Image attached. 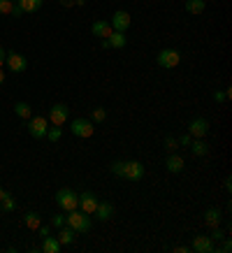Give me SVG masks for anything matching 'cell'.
<instances>
[{"mask_svg":"<svg viewBox=\"0 0 232 253\" xmlns=\"http://www.w3.org/2000/svg\"><path fill=\"white\" fill-rule=\"evenodd\" d=\"M191 151H193L195 156H207L209 154V144L204 142V139H193V142H191Z\"/></svg>","mask_w":232,"mask_h":253,"instance_id":"obj_22","label":"cell"},{"mask_svg":"<svg viewBox=\"0 0 232 253\" xmlns=\"http://www.w3.org/2000/svg\"><path fill=\"white\" fill-rule=\"evenodd\" d=\"M2 82H5V75H2V70H0V86H2Z\"/></svg>","mask_w":232,"mask_h":253,"instance_id":"obj_41","label":"cell"},{"mask_svg":"<svg viewBox=\"0 0 232 253\" xmlns=\"http://www.w3.org/2000/svg\"><path fill=\"white\" fill-rule=\"evenodd\" d=\"M209 237H211V242H223L225 232L221 230V225H216V228H211V235H209Z\"/></svg>","mask_w":232,"mask_h":253,"instance_id":"obj_29","label":"cell"},{"mask_svg":"<svg viewBox=\"0 0 232 253\" xmlns=\"http://www.w3.org/2000/svg\"><path fill=\"white\" fill-rule=\"evenodd\" d=\"M23 221H26V228H31V230H38L39 225H42V221H39V214H38V211H28Z\"/></svg>","mask_w":232,"mask_h":253,"instance_id":"obj_24","label":"cell"},{"mask_svg":"<svg viewBox=\"0 0 232 253\" xmlns=\"http://www.w3.org/2000/svg\"><path fill=\"white\" fill-rule=\"evenodd\" d=\"M225 191H232V179H230V176L225 179Z\"/></svg>","mask_w":232,"mask_h":253,"instance_id":"obj_39","label":"cell"},{"mask_svg":"<svg viewBox=\"0 0 232 253\" xmlns=\"http://www.w3.org/2000/svg\"><path fill=\"white\" fill-rule=\"evenodd\" d=\"M75 235H77V232L72 230V228L63 225L61 232H58V242H61V246H70V244H72V242H75Z\"/></svg>","mask_w":232,"mask_h":253,"instance_id":"obj_20","label":"cell"},{"mask_svg":"<svg viewBox=\"0 0 232 253\" xmlns=\"http://www.w3.org/2000/svg\"><path fill=\"white\" fill-rule=\"evenodd\" d=\"M56 205L61 207V211H72V209H79V193L72 191V188H61L56 193Z\"/></svg>","mask_w":232,"mask_h":253,"instance_id":"obj_3","label":"cell"},{"mask_svg":"<svg viewBox=\"0 0 232 253\" xmlns=\"http://www.w3.org/2000/svg\"><path fill=\"white\" fill-rule=\"evenodd\" d=\"M155 63H158L160 68H165V70L177 68L179 63H181V54H179L177 49H162L160 54L155 56Z\"/></svg>","mask_w":232,"mask_h":253,"instance_id":"obj_4","label":"cell"},{"mask_svg":"<svg viewBox=\"0 0 232 253\" xmlns=\"http://www.w3.org/2000/svg\"><path fill=\"white\" fill-rule=\"evenodd\" d=\"M14 112H16V116H21V119H31V116H33V109H31V105H28V102H16Z\"/></svg>","mask_w":232,"mask_h":253,"instance_id":"obj_25","label":"cell"},{"mask_svg":"<svg viewBox=\"0 0 232 253\" xmlns=\"http://www.w3.org/2000/svg\"><path fill=\"white\" fill-rule=\"evenodd\" d=\"M65 225L72 228L75 232H88L91 230V214H84L81 209H72L65 214Z\"/></svg>","mask_w":232,"mask_h":253,"instance_id":"obj_2","label":"cell"},{"mask_svg":"<svg viewBox=\"0 0 232 253\" xmlns=\"http://www.w3.org/2000/svg\"><path fill=\"white\" fill-rule=\"evenodd\" d=\"M5 65H7L12 72H23V70L28 68V61H26V56H21L19 51H9L7 58H5Z\"/></svg>","mask_w":232,"mask_h":253,"instance_id":"obj_11","label":"cell"},{"mask_svg":"<svg viewBox=\"0 0 232 253\" xmlns=\"http://www.w3.org/2000/svg\"><path fill=\"white\" fill-rule=\"evenodd\" d=\"M204 7H207L204 0H186V12L188 14H202Z\"/></svg>","mask_w":232,"mask_h":253,"instance_id":"obj_21","label":"cell"},{"mask_svg":"<svg viewBox=\"0 0 232 253\" xmlns=\"http://www.w3.org/2000/svg\"><path fill=\"white\" fill-rule=\"evenodd\" d=\"M112 174L121 176V179H128V181H142L144 179V165L139 161H116L112 163Z\"/></svg>","mask_w":232,"mask_h":253,"instance_id":"obj_1","label":"cell"},{"mask_svg":"<svg viewBox=\"0 0 232 253\" xmlns=\"http://www.w3.org/2000/svg\"><path fill=\"white\" fill-rule=\"evenodd\" d=\"M207 132H209V121L207 119L197 116V119H193V121L188 123V135H191L193 139H204Z\"/></svg>","mask_w":232,"mask_h":253,"instance_id":"obj_7","label":"cell"},{"mask_svg":"<svg viewBox=\"0 0 232 253\" xmlns=\"http://www.w3.org/2000/svg\"><path fill=\"white\" fill-rule=\"evenodd\" d=\"M16 5L21 7L23 14H33V12H38V9L44 5V0H19Z\"/></svg>","mask_w":232,"mask_h":253,"instance_id":"obj_18","label":"cell"},{"mask_svg":"<svg viewBox=\"0 0 232 253\" xmlns=\"http://www.w3.org/2000/svg\"><path fill=\"white\" fill-rule=\"evenodd\" d=\"M228 98H230V88H228V91H216L214 93V102H225Z\"/></svg>","mask_w":232,"mask_h":253,"instance_id":"obj_32","label":"cell"},{"mask_svg":"<svg viewBox=\"0 0 232 253\" xmlns=\"http://www.w3.org/2000/svg\"><path fill=\"white\" fill-rule=\"evenodd\" d=\"M109 26H112V31L125 33L128 28H130V14H128V12H123V9H118V12H114V14H112Z\"/></svg>","mask_w":232,"mask_h":253,"instance_id":"obj_8","label":"cell"},{"mask_svg":"<svg viewBox=\"0 0 232 253\" xmlns=\"http://www.w3.org/2000/svg\"><path fill=\"white\" fill-rule=\"evenodd\" d=\"M177 146H179V142H177V137H172V135H167V137H165V149H167V151H177Z\"/></svg>","mask_w":232,"mask_h":253,"instance_id":"obj_30","label":"cell"},{"mask_svg":"<svg viewBox=\"0 0 232 253\" xmlns=\"http://www.w3.org/2000/svg\"><path fill=\"white\" fill-rule=\"evenodd\" d=\"M86 0H75V5H84Z\"/></svg>","mask_w":232,"mask_h":253,"instance_id":"obj_42","label":"cell"},{"mask_svg":"<svg viewBox=\"0 0 232 253\" xmlns=\"http://www.w3.org/2000/svg\"><path fill=\"white\" fill-rule=\"evenodd\" d=\"M191 251H195V253H214L216 251V242H211V237H207V235H197V237L193 239Z\"/></svg>","mask_w":232,"mask_h":253,"instance_id":"obj_10","label":"cell"},{"mask_svg":"<svg viewBox=\"0 0 232 253\" xmlns=\"http://www.w3.org/2000/svg\"><path fill=\"white\" fill-rule=\"evenodd\" d=\"M91 33L95 38H109L112 35V26H109L107 19H98V21H93Z\"/></svg>","mask_w":232,"mask_h":253,"instance_id":"obj_14","label":"cell"},{"mask_svg":"<svg viewBox=\"0 0 232 253\" xmlns=\"http://www.w3.org/2000/svg\"><path fill=\"white\" fill-rule=\"evenodd\" d=\"M216 251L230 253V251H232V239H228V237H225V239H223V246H221V249H216Z\"/></svg>","mask_w":232,"mask_h":253,"instance_id":"obj_34","label":"cell"},{"mask_svg":"<svg viewBox=\"0 0 232 253\" xmlns=\"http://www.w3.org/2000/svg\"><path fill=\"white\" fill-rule=\"evenodd\" d=\"M12 7H14V2H12V0H0V14L12 16Z\"/></svg>","mask_w":232,"mask_h":253,"instance_id":"obj_28","label":"cell"},{"mask_svg":"<svg viewBox=\"0 0 232 253\" xmlns=\"http://www.w3.org/2000/svg\"><path fill=\"white\" fill-rule=\"evenodd\" d=\"M2 195H5V188H2V186H0V200H2Z\"/></svg>","mask_w":232,"mask_h":253,"instance_id":"obj_43","label":"cell"},{"mask_svg":"<svg viewBox=\"0 0 232 253\" xmlns=\"http://www.w3.org/2000/svg\"><path fill=\"white\" fill-rule=\"evenodd\" d=\"M0 205H2V211H14L16 209V200H14V195L12 193H7L5 191V195H2V200H0Z\"/></svg>","mask_w":232,"mask_h":253,"instance_id":"obj_23","label":"cell"},{"mask_svg":"<svg viewBox=\"0 0 232 253\" xmlns=\"http://www.w3.org/2000/svg\"><path fill=\"white\" fill-rule=\"evenodd\" d=\"M70 119V109L65 105H54V107L49 109V121L51 126H63V123Z\"/></svg>","mask_w":232,"mask_h":253,"instance_id":"obj_12","label":"cell"},{"mask_svg":"<svg viewBox=\"0 0 232 253\" xmlns=\"http://www.w3.org/2000/svg\"><path fill=\"white\" fill-rule=\"evenodd\" d=\"M165 168L170 169L172 174H179V172H184V168H186V163H184V158L179 154H174L172 151L170 156H167V161H165Z\"/></svg>","mask_w":232,"mask_h":253,"instance_id":"obj_13","label":"cell"},{"mask_svg":"<svg viewBox=\"0 0 232 253\" xmlns=\"http://www.w3.org/2000/svg\"><path fill=\"white\" fill-rule=\"evenodd\" d=\"M221 221H223V214H221V209L218 207H209L207 211H204V223H207L209 228L221 225Z\"/></svg>","mask_w":232,"mask_h":253,"instance_id":"obj_16","label":"cell"},{"mask_svg":"<svg viewBox=\"0 0 232 253\" xmlns=\"http://www.w3.org/2000/svg\"><path fill=\"white\" fill-rule=\"evenodd\" d=\"M98 195L93 191H84L81 195H79V209L84 211V214H93L95 211V207H98Z\"/></svg>","mask_w":232,"mask_h":253,"instance_id":"obj_9","label":"cell"},{"mask_svg":"<svg viewBox=\"0 0 232 253\" xmlns=\"http://www.w3.org/2000/svg\"><path fill=\"white\" fill-rule=\"evenodd\" d=\"M70 130H72V135L75 137H91L93 132V123L88 121V119H75V121L70 123Z\"/></svg>","mask_w":232,"mask_h":253,"instance_id":"obj_6","label":"cell"},{"mask_svg":"<svg viewBox=\"0 0 232 253\" xmlns=\"http://www.w3.org/2000/svg\"><path fill=\"white\" fill-rule=\"evenodd\" d=\"M23 12H21V7H19V5H16L14 2V7H12V16H21Z\"/></svg>","mask_w":232,"mask_h":253,"instance_id":"obj_37","label":"cell"},{"mask_svg":"<svg viewBox=\"0 0 232 253\" xmlns=\"http://www.w3.org/2000/svg\"><path fill=\"white\" fill-rule=\"evenodd\" d=\"M91 119L95 123H102V121H105V119H107V112H105V107H95V109H93V112H91Z\"/></svg>","mask_w":232,"mask_h":253,"instance_id":"obj_27","label":"cell"},{"mask_svg":"<svg viewBox=\"0 0 232 253\" xmlns=\"http://www.w3.org/2000/svg\"><path fill=\"white\" fill-rule=\"evenodd\" d=\"M46 130H49V119H44V116H31L28 119V132L35 139L46 137Z\"/></svg>","mask_w":232,"mask_h":253,"instance_id":"obj_5","label":"cell"},{"mask_svg":"<svg viewBox=\"0 0 232 253\" xmlns=\"http://www.w3.org/2000/svg\"><path fill=\"white\" fill-rule=\"evenodd\" d=\"M12 2H19V0H12Z\"/></svg>","mask_w":232,"mask_h":253,"instance_id":"obj_44","label":"cell"},{"mask_svg":"<svg viewBox=\"0 0 232 253\" xmlns=\"http://www.w3.org/2000/svg\"><path fill=\"white\" fill-rule=\"evenodd\" d=\"M174 251H177V253H186V251H191V249H188V246H177Z\"/></svg>","mask_w":232,"mask_h":253,"instance_id":"obj_40","label":"cell"},{"mask_svg":"<svg viewBox=\"0 0 232 253\" xmlns=\"http://www.w3.org/2000/svg\"><path fill=\"white\" fill-rule=\"evenodd\" d=\"M177 142H179V146H191V142H193V137H191L188 132H184V135H181V137H179Z\"/></svg>","mask_w":232,"mask_h":253,"instance_id":"obj_33","label":"cell"},{"mask_svg":"<svg viewBox=\"0 0 232 253\" xmlns=\"http://www.w3.org/2000/svg\"><path fill=\"white\" fill-rule=\"evenodd\" d=\"M51 225H54V228H58V230H61L63 225H65V214H56L54 218H51Z\"/></svg>","mask_w":232,"mask_h":253,"instance_id":"obj_31","label":"cell"},{"mask_svg":"<svg viewBox=\"0 0 232 253\" xmlns=\"http://www.w3.org/2000/svg\"><path fill=\"white\" fill-rule=\"evenodd\" d=\"M107 44H109V49H123L125 46V33L112 31V35L107 38Z\"/></svg>","mask_w":232,"mask_h":253,"instance_id":"obj_19","label":"cell"},{"mask_svg":"<svg viewBox=\"0 0 232 253\" xmlns=\"http://www.w3.org/2000/svg\"><path fill=\"white\" fill-rule=\"evenodd\" d=\"M61 137H63L61 126H54V128H49V130H46V139H49V142H58Z\"/></svg>","mask_w":232,"mask_h":253,"instance_id":"obj_26","label":"cell"},{"mask_svg":"<svg viewBox=\"0 0 232 253\" xmlns=\"http://www.w3.org/2000/svg\"><path fill=\"white\" fill-rule=\"evenodd\" d=\"M38 232H39V237H46V235H51V228L49 225H39Z\"/></svg>","mask_w":232,"mask_h":253,"instance_id":"obj_35","label":"cell"},{"mask_svg":"<svg viewBox=\"0 0 232 253\" xmlns=\"http://www.w3.org/2000/svg\"><path fill=\"white\" fill-rule=\"evenodd\" d=\"M61 5L63 7H72V5H75V0H61Z\"/></svg>","mask_w":232,"mask_h":253,"instance_id":"obj_38","label":"cell"},{"mask_svg":"<svg viewBox=\"0 0 232 253\" xmlns=\"http://www.w3.org/2000/svg\"><path fill=\"white\" fill-rule=\"evenodd\" d=\"M44 253H58L63 249L61 242H58V237H51V235H46V237H42V246H39Z\"/></svg>","mask_w":232,"mask_h":253,"instance_id":"obj_17","label":"cell"},{"mask_svg":"<svg viewBox=\"0 0 232 253\" xmlns=\"http://www.w3.org/2000/svg\"><path fill=\"white\" fill-rule=\"evenodd\" d=\"M95 218L98 221H109L112 216H114V205L112 202H98V207H95Z\"/></svg>","mask_w":232,"mask_h":253,"instance_id":"obj_15","label":"cell"},{"mask_svg":"<svg viewBox=\"0 0 232 253\" xmlns=\"http://www.w3.org/2000/svg\"><path fill=\"white\" fill-rule=\"evenodd\" d=\"M5 58H7V51H5V49H2V46H0V68H2V65H5Z\"/></svg>","mask_w":232,"mask_h":253,"instance_id":"obj_36","label":"cell"}]
</instances>
